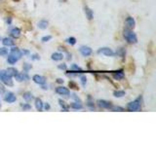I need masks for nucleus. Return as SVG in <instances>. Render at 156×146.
Here are the masks:
<instances>
[{"label": "nucleus", "mask_w": 156, "mask_h": 146, "mask_svg": "<svg viewBox=\"0 0 156 146\" xmlns=\"http://www.w3.org/2000/svg\"><path fill=\"white\" fill-rule=\"evenodd\" d=\"M6 71H7V73L10 76H15L18 73V70L16 69V68H14V67H9Z\"/></svg>", "instance_id": "4be33fe9"}, {"label": "nucleus", "mask_w": 156, "mask_h": 146, "mask_svg": "<svg viewBox=\"0 0 156 146\" xmlns=\"http://www.w3.org/2000/svg\"><path fill=\"white\" fill-rule=\"evenodd\" d=\"M98 54H101V55H105L106 57H113L115 55V53L111 50L110 48H101L98 50Z\"/></svg>", "instance_id": "20e7f679"}, {"label": "nucleus", "mask_w": 156, "mask_h": 146, "mask_svg": "<svg viewBox=\"0 0 156 146\" xmlns=\"http://www.w3.org/2000/svg\"><path fill=\"white\" fill-rule=\"evenodd\" d=\"M43 107H44V108H45L46 110H49V109H50V104H49L48 102H46L45 104H43Z\"/></svg>", "instance_id": "f704fd0d"}, {"label": "nucleus", "mask_w": 156, "mask_h": 146, "mask_svg": "<svg viewBox=\"0 0 156 146\" xmlns=\"http://www.w3.org/2000/svg\"><path fill=\"white\" fill-rule=\"evenodd\" d=\"M98 105H99L101 108H104V109H110L111 108V102L109 101H106V100H98Z\"/></svg>", "instance_id": "9d476101"}, {"label": "nucleus", "mask_w": 156, "mask_h": 146, "mask_svg": "<svg viewBox=\"0 0 156 146\" xmlns=\"http://www.w3.org/2000/svg\"><path fill=\"white\" fill-rule=\"evenodd\" d=\"M4 99H5V101L9 102V103H13V102L16 101L17 97H16V96H15L12 92H6V94H5Z\"/></svg>", "instance_id": "423d86ee"}, {"label": "nucleus", "mask_w": 156, "mask_h": 146, "mask_svg": "<svg viewBox=\"0 0 156 146\" xmlns=\"http://www.w3.org/2000/svg\"><path fill=\"white\" fill-rule=\"evenodd\" d=\"M14 1H16V2H17V1H19V0H14Z\"/></svg>", "instance_id": "ea45409f"}, {"label": "nucleus", "mask_w": 156, "mask_h": 146, "mask_svg": "<svg viewBox=\"0 0 156 146\" xmlns=\"http://www.w3.org/2000/svg\"><path fill=\"white\" fill-rule=\"evenodd\" d=\"M141 96L138 97L134 101H131L130 103L127 105V110L128 111H139L141 108Z\"/></svg>", "instance_id": "f03ea898"}, {"label": "nucleus", "mask_w": 156, "mask_h": 146, "mask_svg": "<svg viewBox=\"0 0 156 146\" xmlns=\"http://www.w3.org/2000/svg\"><path fill=\"white\" fill-rule=\"evenodd\" d=\"M8 55V49L7 48H5V47H2V48H0V56H6Z\"/></svg>", "instance_id": "393cba45"}, {"label": "nucleus", "mask_w": 156, "mask_h": 146, "mask_svg": "<svg viewBox=\"0 0 156 146\" xmlns=\"http://www.w3.org/2000/svg\"><path fill=\"white\" fill-rule=\"evenodd\" d=\"M43 102L41 100V99H35V107H36V109L38 111H42L43 109Z\"/></svg>", "instance_id": "6ab92c4d"}, {"label": "nucleus", "mask_w": 156, "mask_h": 146, "mask_svg": "<svg viewBox=\"0 0 156 146\" xmlns=\"http://www.w3.org/2000/svg\"><path fill=\"white\" fill-rule=\"evenodd\" d=\"M117 73H113V77L115 78L116 80H120V79H123L124 77V73L123 70H119V71H116Z\"/></svg>", "instance_id": "aec40b11"}, {"label": "nucleus", "mask_w": 156, "mask_h": 146, "mask_svg": "<svg viewBox=\"0 0 156 146\" xmlns=\"http://www.w3.org/2000/svg\"><path fill=\"white\" fill-rule=\"evenodd\" d=\"M56 92L60 95V96H69V94H70L69 90H68L67 88H66V87H58L56 89Z\"/></svg>", "instance_id": "0eeeda50"}, {"label": "nucleus", "mask_w": 156, "mask_h": 146, "mask_svg": "<svg viewBox=\"0 0 156 146\" xmlns=\"http://www.w3.org/2000/svg\"><path fill=\"white\" fill-rule=\"evenodd\" d=\"M10 55L13 56L14 57L18 58V60H20V58L22 57L23 54H22V51L20 50V49H18L17 47H14L11 49V51H10Z\"/></svg>", "instance_id": "6e6552de"}, {"label": "nucleus", "mask_w": 156, "mask_h": 146, "mask_svg": "<svg viewBox=\"0 0 156 146\" xmlns=\"http://www.w3.org/2000/svg\"><path fill=\"white\" fill-rule=\"evenodd\" d=\"M57 82L58 83H63V80H62V79H60V78H58V79H57Z\"/></svg>", "instance_id": "e433bc0d"}, {"label": "nucleus", "mask_w": 156, "mask_h": 146, "mask_svg": "<svg viewBox=\"0 0 156 146\" xmlns=\"http://www.w3.org/2000/svg\"><path fill=\"white\" fill-rule=\"evenodd\" d=\"M0 107H1V100H0Z\"/></svg>", "instance_id": "58836bf2"}, {"label": "nucleus", "mask_w": 156, "mask_h": 146, "mask_svg": "<svg viewBox=\"0 0 156 146\" xmlns=\"http://www.w3.org/2000/svg\"><path fill=\"white\" fill-rule=\"evenodd\" d=\"M52 60L55 61H62L63 58V55L61 53H54L52 55Z\"/></svg>", "instance_id": "2eb2a0df"}, {"label": "nucleus", "mask_w": 156, "mask_h": 146, "mask_svg": "<svg viewBox=\"0 0 156 146\" xmlns=\"http://www.w3.org/2000/svg\"><path fill=\"white\" fill-rule=\"evenodd\" d=\"M52 39V36L51 35H47V36H43L41 38V41L42 42H48V41H50Z\"/></svg>", "instance_id": "c85d7f7f"}, {"label": "nucleus", "mask_w": 156, "mask_h": 146, "mask_svg": "<svg viewBox=\"0 0 156 146\" xmlns=\"http://www.w3.org/2000/svg\"><path fill=\"white\" fill-rule=\"evenodd\" d=\"M0 81L7 86H10V87L13 86L12 76H10L6 70H0Z\"/></svg>", "instance_id": "7ed1b4c3"}, {"label": "nucleus", "mask_w": 156, "mask_h": 146, "mask_svg": "<svg viewBox=\"0 0 156 146\" xmlns=\"http://www.w3.org/2000/svg\"><path fill=\"white\" fill-rule=\"evenodd\" d=\"M18 61H19L18 58L14 57L11 56V55H9L8 57H7V61H8V63H10V64H15V63H16Z\"/></svg>", "instance_id": "5701e85b"}, {"label": "nucleus", "mask_w": 156, "mask_h": 146, "mask_svg": "<svg viewBox=\"0 0 156 146\" xmlns=\"http://www.w3.org/2000/svg\"><path fill=\"white\" fill-rule=\"evenodd\" d=\"M69 86H70V87H72V89H74V90H78V89H79V88L77 87V85H76V84H74V83H73V82H69Z\"/></svg>", "instance_id": "2f4dec72"}, {"label": "nucleus", "mask_w": 156, "mask_h": 146, "mask_svg": "<svg viewBox=\"0 0 156 146\" xmlns=\"http://www.w3.org/2000/svg\"><path fill=\"white\" fill-rule=\"evenodd\" d=\"M31 58H32V60H39V57H38L37 55H33V56L31 57Z\"/></svg>", "instance_id": "c9c22d12"}, {"label": "nucleus", "mask_w": 156, "mask_h": 146, "mask_svg": "<svg viewBox=\"0 0 156 146\" xmlns=\"http://www.w3.org/2000/svg\"><path fill=\"white\" fill-rule=\"evenodd\" d=\"M123 36H124V38L127 40V42L130 43V44H135V43L138 42V38H136V33L133 30L129 29V28L124 29Z\"/></svg>", "instance_id": "f257e3e1"}, {"label": "nucleus", "mask_w": 156, "mask_h": 146, "mask_svg": "<svg viewBox=\"0 0 156 146\" xmlns=\"http://www.w3.org/2000/svg\"><path fill=\"white\" fill-rule=\"evenodd\" d=\"M125 94H126V92L124 91H115L113 92V96L115 97H122V96H125Z\"/></svg>", "instance_id": "b1692460"}, {"label": "nucleus", "mask_w": 156, "mask_h": 146, "mask_svg": "<svg viewBox=\"0 0 156 146\" xmlns=\"http://www.w3.org/2000/svg\"><path fill=\"white\" fill-rule=\"evenodd\" d=\"M126 24L128 26L129 28H134L136 26V22L133 17H128L126 19Z\"/></svg>", "instance_id": "f8f14e48"}, {"label": "nucleus", "mask_w": 156, "mask_h": 146, "mask_svg": "<svg viewBox=\"0 0 156 146\" xmlns=\"http://www.w3.org/2000/svg\"><path fill=\"white\" fill-rule=\"evenodd\" d=\"M2 43H3V45L4 46H13L14 45V41H13V39L11 38H9V37H5L3 40H2Z\"/></svg>", "instance_id": "dca6fc26"}, {"label": "nucleus", "mask_w": 156, "mask_h": 146, "mask_svg": "<svg viewBox=\"0 0 156 146\" xmlns=\"http://www.w3.org/2000/svg\"><path fill=\"white\" fill-rule=\"evenodd\" d=\"M58 102H60V105L62 106V108L63 111H68V106L66 105V102L65 101H62V99H60V100H58Z\"/></svg>", "instance_id": "a878e982"}, {"label": "nucleus", "mask_w": 156, "mask_h": 146, "mask_svg": "<svg viewBox=\"0 0 156 146\" xmlns=\"http://www.w3.org/2000/svg\"><path fill=\"white\" fill-rule=\"evenodd\" d=\"M0 40H1V39H0Z\"/></svg>", "instance_id": "a19ab883"}, {"label": "nucleus", "mask_w": 156, "mask_h": 146, "mask_svg": "<svg viewBox=\"0 0 156 146\" xmlns=\"http://www.w3.org/2000/svg\"><path fill=\"white\" fill-rule=\"evenodd\" d=\"M80 80H81L82 85H83V86H85V85H86V83H87V78H86V76H81Z\"/></svg>", "instance_id": "7c9ffc66"}, {"label": "nucleus", "mask_w": 156, "mask_h": 146, "mask_svg": "<svg viewBox=\"0 0 156 146\" xmlns=\"http://www.w3.org/2000/svg\"><path fill=\"white\" fill-rule=\"evenodd\" d=\"M10 33H11V36L14 38H19L21 36V30H20V28H18V27H14Z\"/></svg>", "instance_id": "4468645a"}, {"label": "nucleus", "mask_w": 156, "mask_h": 146, "mask_svg": "<svg viewBox=\"0 0 156 146\" xmlns=\"http://www.w3.org/2000/svg\"><path fill=\"white\" fill-rule=\"evenodd\" d=\"M24 71H28V69H30L31 68V65H28V63H24Z\"/></svg>", "instance_id": "72a5a7b5"}, {"label": "nucleus", "mask_w": 156, "mask_h": 146, "mask_svg": "<svg viewBox=\"0 0 156 146\" xmlns=\"http://www.w3.org/2000/svg\"><path fill=\"white\" fill-rule=\"evenodd\" d=\"M23 99H24V100L29 101V100H31V99H33V96H32L31 92H24V94L23 95Z\"/></svg>", "instance_id": "412c9836"}, {"label": "nucleus", "mask_w": 156, "mask_h": 146, "mask_svg": "<svg viewBox=\"0 0 156 146\" xmlns=\"http://www.w3.org/2000/svg\"><path fill=\"white\" fill-rule=\"evenodd\" d=\"M70 107L73 109H75V110H81L83 108V105H82L81 102L75 101V102H72V103L70 104Z\"/></svg>", "instance_id": "f3484780"}, {"label": "nucleus", "mask_w": 156, "mask_h": 146, "mask_svg": "<svg viewBox=\"0 0 156 146\" xmlns=\"http://www.w3.org/2000/svg\"><path fill=\"white\" fill-rule=\"evenodd\" d=\"M84 11H85V15H86V17L88 18V19H90V21H91V19H93V18H94V14H93L92 10L88 6H85Z\"/></svg>", "instance_id": "ddd939ff"}, {"label": "nucleus", "mask_w": 156, "mask_h": 146, "mask_svg": "<svg viewBox=\"0 0 156 146\" xmlns=\"http://www.w3.org/2000/svg\"><path fill=\"white\" fill-rule=\"evenodd\" d=\"M66 42L68 44H70V45H74V44L76 43V39L74 37H69L66 39Z\"/></svg>", "instance_id": "bb28decb"}, {"label": "nucleus", "mask_w": 156, "mask_h": 146, "mask_svg": "<svg viewBox=\"0 0 156 146\" xmlns=\"http://www.w3.org/2000/svg\"><path fill=\"white\" fill-rule=\"evenodd\" d=\"M58 69H62V70H66L67 66H66V63H61V64L58 65Z\"/></svg>", "instance_id": "c756f323"}, {"label": "nucleus", "mask_w": 156, "mask_h": 146, "mask_svg": "<svg viewBox=\"0 0 156 146\" xmlns=\"http://www.w3.org/2000/svg\"><path fill=\"white\" fill-rule=\"evenodd\" d=\"M79 51L81 53V55L83 57H89L90 55H92V49L90 47H88V46H81L80 49H79Z\"/></svg>", "instance_id": "39448f33"}, {"label": "nucleus", "mask_w": 156, "mask_h": 146, "mask_svg": "<svg viewBox=\"0 0 156 146\" xmlns=\"http://www.w3.org/2000/svg\"><path fill=\"white\" fill-rule=\"evenodd\" d=\"M14 77L16 78V80L19 81V82H22V81H24V80H27L28 79V76L26 74V73H19L18 72Z\"/></svg>", "instance_id": "9b49d317"}, {"label": "nucleus", "mask_w": 156, "mask_h": 146, "mask_svg": "<svg viewBox=\"0 0 156 146\" xmlns=\"http://www.w3.org/2000/svg\"><path fill=\"white\" fill-rule=\"evenodd\" d=\"M32 80H33L34 82H35L36 84H38V85H44V84L46 83L45 78H44L43 76H41V75H38V74L33 75Z\"/></svg>", "instance_id": "1a4fd4ad"}, {"label": "nucleus", "mask_w": 156, "mask_h": 146, "mask_svg": "<svg viewBox=\"0 0 156 146\" xmlns=\"http://www.w3.org/2000/svg\"><path fill=\"white\" fill-rule=\"evenodd\" d=\"M112 111H123L124 109L122 108V107H120V106H113L112 105L111 106V108H110Z\"/></svg>", "instance_id": "cd10ccee"}, {"label": "nucleus", "mask_w": 156, "mask_h": 146, "mask_svg": "<svg viewBox=\"0 0 156 146\" xmlns=\"http://www.w3.org/2000/svg\"><path fill=\"white\" fill-rule=\"evenodd\" d=\"M22 107H23V110H28V109H30V108H31V106L29 105V104H23Z\"/></svg>", "instance_id": "473e14b6"}, {"label": "nucleus", "mask_w": 156, "mask_h": 146, "mask_svg": "<svg viewBox=\"0 0 156 146\" xmlns=\"http://www.w3.org/2000/svg\"><path fill=\"white\" fill-rule=\"evenodd\" d=\"M48 22L47 21H45V19H42V21H40V22H38V23H37V26L40 28V29H46L47 27H48Z\"/></svg>", "instance_id": "a211bd4d"}, {"label": "nucleus", "mask_w": 156, "mask_h": 146, "mask_svg": "<svg viewBox=\"0 0 156 146\" xmlns=\"http://www.w3.org/2000/svg\"><path fill=\"white\" fill-rule=\"evenodd\" d=\"M60 1H62V2H66L67 0H60Z\"/></svg>", "instance_id": "4c0bfd02"}]
</instances>
